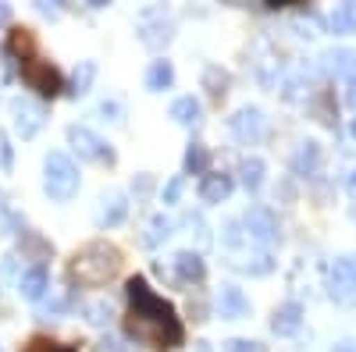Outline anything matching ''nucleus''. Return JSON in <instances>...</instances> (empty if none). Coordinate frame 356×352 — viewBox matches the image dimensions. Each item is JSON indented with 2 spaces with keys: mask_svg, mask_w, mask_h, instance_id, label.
Here are the masks:
<instances>
[{
  "mask_svg": "<svg viewBox=\"0 0 356 352\" xmlns=\"http://www.w3.org/2000/svg\"><path fill=\"white\" fill-rule=\"evenodd\" d=\"M321 164H324V150H321L317 139H303L300 146H296L292 160H289L292 174H300V178H314V174L321 171Z\"/></svg>",
  "mask_w": 356,
  "mask_h": 352,
  "instance_id": "13",
  "label": "nucleus"
},
{
  "mask_svg": "<svg viewBox=\"0 0 356 352\" xmlns=\"http://www.w3.org/2000/svg\"><path fill=\"white\" fill-rule=\"evenodd\" d=\"M168 114H171V121H178L182 128H200L203 125V107H200L196 97H178Z\"/></svg>",
  "mask_w": 356,
  "mask_h": 352,
  "instance_id": "21",
  "label": "nucleus"
},
{
  "mask_svg": "<svg viewBox=\"0 0 356 352\" xmlns=\"http://www.w3.org/2000/svg\"><path fill=\"white\" fill-rule=\"evenodd\" d=\"M125 296H129V335L150 349L171 352L186 342V328L178 320L175 306L157 296L143 274L125 281Z\"/></svg>",
  "mask_w": 356,
  "mask_h": 352,
  "instance_id": "1",
  "label": "nucleus"
},
{
  "mask_svg": "<svg viewBox=\"0 0 356 352\" xmlns=\"http://www.w3.org/2000/svg\"><path fill=\"white\" fill-rule=\"evenodd\" d=\"M18 68H22V82L33 90L36 97H57L65 90V78H61V72H57L50 61H43L40 53H33V57H25V61H18Z\"/></svg>",
  "mask_w": 356,
  "mask_h": 352,
  "instance_id": "5",
  "label": "nucleus"
},
{
  "mask_svg": "<svg viewBox=\"0 0 356 352\" xmlns=\"http://www.w3.org/2000/svg\"><path fill=\"white\" fill-rule=\"evenodd\" d=\"M310 107H314V114H317V121H324L328 128H339V114H335V100H332V93L328 90H321L314 100H310Z\"/></svg>",
  "mask_w": 356,
  "mask_h": 352,
  "instance_id": "29",
  "label": "nucleus"
},
{
  "mask_svg": "<svg viewBox=\"0 0 356 352\" xmlns=\"http://www.w3.org/2000/svg\"><path fill=\"white\" fill-rule=\"evenodd\" d=\"M175 85V65L168 61V57H161V61H154L150 68H146V90L150 93H164Z\"/></svg>",
  "mask_w": 356,
  "mask_h": 352,
  "instance_id": "24",
  "label": "nucleus"
},
{
  "mask_svg": "<svg viewBox=\"0 0 356 352\" xmlns=\"http://www.w3.org/2000/svg\"><path fill=\"white\" fill-rule=\"evenodd\" d=\"M175 278L182 281V285H200V281L207 278L203 256L193 253V249H178V253H175Z\"/></svg>",
  "mask_w": 356,
  "mask_h": 352,
  "instance_id": "16",
  "label": "nucleus"
},
{
  "mask_svg": "<svg viewBox=\"0 0 356 352\" xmlns=\"http://www.w3.org/2000/svg\"><path fill=\"white\" fill-rule=\"evenodd\" d=\"M250 61H253V75H257V82L264 85V90H278V82H282V75H285L278 50L267 43V40H257Z\"/></svg>",
  "mask_w": 356,
  "mask_h": 352,
  "instance_id": "9",
  "label": "nucleus"
},
{
  "mask_svg": "<svg viewBox=\"0 0 356 352\" xmlns=\"http://www.w3.org/2000/svg\"><path fill=\"white\" fill-rule=\"evenodd\" d=\"M278 90H282V97H285L289 103L307 100V97H310V68H307V65H300V68H292L289 75H282Z\"/></svg>",
  "mask_w": 356,
  "mask_h": 352,
  "instance_id": "20",
  "label": "nucleus"
},
{
  "mask_svg": "<svg viewBox=\"0 0 356 352\" xmlns=\"http://www.w3.org/2000/svg\"><path fill=\"white\" fill-rule=\"evenodd\" d=\"M332 352H356V342H349V338H346V342H339Z\"/></svg>",
  "mask_w": 356,
  "mask_h": 352,
  "instance_id": "43",
  "label": "nucleus"
},
{
  "mask_svg": "<svg viewBox=\"0 0 356 352\" xmlns=\"http://www.w3.org/2000/svg\"><path fill=\"white\" fill-rule=\"evenodd\" d=\"M264 174H267V164L260 160V157H243L239 160V182H243V189L246 192H257L260 185H264Z\"/></svg>",
  "mask_w": 356,
  "mask_h": 352,
  "instance_id": "25",
  "label": "nucleus"
},
{
  "mask_svg": "<svg viewBox=\"0 0 356 352\" xmlns=\"http://www.w3.org/2000/svg\"><path fill=\"white\" fill-rule=\"evenodd\" d=\"M182 189H186V178L178 174V178H171L164 185V203H178V199H182Z\"/></svg>",
  "mask_w": 356,
  "mask_h": 352,
  "instance_id": "37",
  "label": "nucleus"
},
{
  "mask_svg": "<svg viewBox=\"0 0 356 352\" xmlns=\"http://www.w3.org/2000/svg\"><path fill=\"white\" fill-rule=\"evenodd\" d=\"M11 22V4H0V28Z\"/></svg>",
  "mask_w": 356,
  "mask_h": 352,
  "instance_id": "42",
  "label": "nucleus"
},
{
  "mask_svg": "<svg viewBox=\"0 0 356 352\" xmlns=\"http://www.w3.org/2000/svg\"><path fill=\"white\" fill-rule=\"evenodd\" d=\"M82 317H86L93 328H104V324H111V306H107V303H86V306H82Z\"/></svg>",
  "mask_w": 356,
  "mask_h": 352,
  "instance_id": "32",
  "label": "nucleus"
},
{
  "mask_svg": "<svg viewBox=\"0 0 356 352\" xmlns=\"http://www.w3.org/2000/svg\"><path fill=\"white\" fill-rule=\"evenodd\" d=\"M93 78H97V61H79V68H75V75H72V85H68V93H72V97L89 93Z\"/></svg>",
  "mask_w": 356,
  "mask_h": 352,
  "instance_id": "30",
  "label": "nucleus"
},
{
  "mask_svg": "<svg viewBox=\"0 0 356 352\" xmlns=\"http://www.w3.org/2000/svg\"><path fill=\"white\" fill-rule=\"evenodd\" d=\"M328 28H332L335 36L356 33V4H339V8L328 15Z\"/></svg>",
  "mask_w": 356,
  "mask_h": 352,
  "instance_id": "27",
  "label": "nucleus"
},
{
  "mask_svg": "<svg viewBox=\"0 0 356 352\" xmlns=\"http://www.w3.org/2000/svg\"><path fill=\"white\" fill-rule=\"evenodd\" d=\"M303 317H307L303 303H296V299H289V303L275 306V313H271V331H275L278 338H292L296 331L303 328Z\"/></svg>",
  "mask_w": 356,
  "mask_h": 352,
  "instance_id": "14",
  "label": "nucleus"
},
{
  "mask_svg": "<svg viewBox=\"0 0 356 352\" xmlns=\"http://www.w3.org/2000/svg\"><path fill=\"white\" fill-rule=\"evenodd\" d=\"M100 114L107 117V121H118V125L125 121V110H122V103H118V100H104L100 103Z\"/></svg>",
  "mask_w": 356,
  "mask_h": 352,
  "instance_id": "35",
  "label": "nucleus"
},
{
  "mask_svg": "<svg viewBox=\"0 0 356 352\" xmlns=\"http://www.w3.org/2000/svg\"><path fill=\"white\" fill-rule=\"evenodd\" d=\"M40 15H47V18H57V8H47V4H40Z\"/></svg>",
  "mask_w": 356,
  "mask_h": 352,
  "instance_id": "45",
  "label": "nucleus"
},
{
  "mask_svg": "<svg viewBox=\"0 0 356 352\" xmlns=\"http://www.w3.org/2000/svg\"><path fill=\"white\" fill-rule=\"evenodd\" d=\"M182 167H186V174H207L211 171V150H207L203 142H189Z\"/></svg>",
  "mask_w": 356,
  "mask_h": 352,
  "instance_id": "28",
  "label": "nucleus"
},
{
  "mask_svg": "<svg viewBox=\"0 0 356 352\" xmlns=\"http://www.w3.org/2000/svg\"><path fill=\"white\" fill-rule=\"evenodd\" d=\"M221 352H267L264 342H253V338H228L221 345Z\"/></svg>",
  "mask_w": 356,
  "mask_h": 352,
  "instance_id": "34",
  "label": "nucleus"
},
{
  "mask_svg": "<svg viewBox=\"0 0 356 352\" xmlns=\"http://www.w3.org/2000/svg\"><path fill=\"white\" fill-rule=\"evenodd\" d=\"M346 189H349V196L356 199V164L349 167V174H346Z\"/></svg>",
  "mask_w": 356,
  "mask_h": 352,
  "instance_id": "40",
  "label": "nucleus"
},
{
  "mask_svg": "<svg viewBox=\"0 0 356 352\" xmlns=\"http://www.w3.org/2000/svg\"><path fill=\"white\" fill-rule=\"evenodd\" d=\"M203 90H207V97H211L214 103H221L228 97V90H232V75L221 65H207L203 68Z\"/></svg>",
  "mask_w": 356,
  "mask_h": 352,
  "instance_id": "23",
  "label": "nucleus"
},
{
  "mask_svg": "<svg viewBox=\"0 0 356 352\" xmlns=\"http://www.w3.org/2000/svg\"><path fill=\"white\" fill-rule=\"evenodd\" d=\"M0 171H11V146H8V132H0Z\"/></svg>",
  "mask_w": 356,
  "mask_h": 352,
  "instance_id": "39",
  "label": "nucleus"
},
{
  "mask_svg": "<svg viewBox=\"0 0 356 352\" xmlns=\"http://www.w3.org/2000/svg\"><path fill=\"white\" fill-rule=\"evenodd\" d=\"M218 313H221V320H246L250 313H253V303H250V296L239 288V285H221V292H218Z\"/></svg>",
  "mask_w": 356,
  "mask_h": 352,
  "instance_id": "12",
  "label": "nucleus"
},
{
  "mask_svg": "<svg viewBox=\"0 0 356 352\" xmlns=\"http://www.w3.org/2000/svg\"><path fill=\"white\" fill-rule=\"evenodd\" d=\"M182 228H189V235H196L200 246H211V239H214V235H211V224L203 221L200 210H186V214H182Z\"/></svg>",
  "mask_w": 356,
  "mask_h": 352,
  "instance_id": "31",
  "label": "nucleus"
},
{
  "mask_svg": "<svg viewBox=\"0 0 356 352\" xmlns=\"http://www.w3.org/2000/svg\"><path fill=\"white\" fill-rule=\"evenodd\" d=\"M228 132H232V139L235 142H243V146H257L260 139H264V132H267V117H264V110L260 107H253V103H246V107H239L232 117H228Z\"/></svg>",
  "mask_w": 356,
  "mask_h": 352,
  "instance_id": "8",
  "label": "nucleus"
},
{
  "mask_svg": "<svg viewBox=\"0 0 356 352\" xmlns=\"http://www.w3.org/2000/svg\"><path fill=\"white\" fill-rule=\"evenodd\" d=\"M36 345H40V352H75V349H68V345H54V342H50V345H47V342H36Z\"/></svg>",
  "mask_w": 356,
  "mask_h": 352,
  "instance_id": "41",
  "label": "nucleus"
},
{
  "mask_svg": "<svg viewBox=\"0 0 356 352\" xmlns=\"http://www.w3.org/2000/svg\"><path fill=\"white\" fill-rule=\"evenodd\" d=\"M228 267L260 278V274H271V271H275V256L267 253V249H260V253H253V256H232V260H228Z\"/></svg>",
  "mask_w": 356,
  "mask_h": 352,
  "instance_id": "22",
  "label": "nucleus"
},
{
  "mask_svg": "<svg viewBox=\"0 0 356 352\" xmlns=\"http://www.w3.org/2000/svg\"><path fill=\"white\" fill-rule=\"evenodd\" d=\"M196 345H200V349H196V352H211V349H207V342H196Z\"/></svg>",
  "mask_w": 356,
  "mask_h": 352,
  "instance_id": "47",
  "label": "nucleus"
},
{
  "mask_svg": "<svg viewBox=\"0 0 356 352\" xmlns=\"http://www.w3.org/2000/svg\"><path fill=\"white\" fill-rule=\"evenodd\" d=\"M235 189V178L225 171H207L203 178H200V199L203 203H225Z\"/></svg>",
  "mask_w": 356,
  "mask_h": 352,
  "instance_id": "17",
  "label": "nucleus"
},
{
  "mask_svg": "<svg viewBox=\"0 0 356 352\" xmlns=\"http://www.w3.org/2000/svg\"><path fill=\"white\" fill-rule=\"evenodd\" d=\"M171 231H175V221L168 214H154L150 224H146V235H143V246H161L164 239H171Z\"/></svg>",
  "mask_w": 356,
  "mask_h": 352,
  "instance_id": "26",
  "label": "nucleus"
},
{
  "mask_svg": "<svg viewBox=\"0 0 356 352\" xmlns=\"http://www.w3.org/2000/svg\"><path fill=\"white\" fill-rule=\"evenodd\" d=\"M47 288H50V274H47L43 263H33L29 271H22V278H18V292H22V299L40 303V299L47 296Z\"/></svg>",
  "mask_w": 356,
  "mask_h": 352,
  "instance_id": "18",
  "label": "nucleus"
},
{
  "mask_svg": "<svg viewBox=\"0 0 356 352\" xmlns=\"http://www.w3.org/2000/svg\"><path fill=\"white\" fill-rule=\"evenodd\" d=\"M349 135L356 139V114H353V121H349Z\"/></svg>",
  "mask_w": 356,
  "mask_h": 352,
  "instance_id": "46",
  "label": "nucleus"
},
{
  "mask_svg": "<svg viewBox=\"0 0 356 352\" xmlns=\"http://www.w3.org/2000/svg\"><path fill=\"white\" fill-rule=\"evenodd\" d=\"M132 192H136V199H146L154 192V178H150V174H136V178H132Z\"/></svg>",
  "mask_w": 356,
  "mask_h": 352,
  "instance_id": "36",
  "label": "nucleus"
},
{
  "mask_svg": "<svg viewBox=\"0 0 356 352\" xmlns=\"http://www.w3.org/2000/svg\"><path fill=\"white\" fill-rule=\"evenodd\" d=\"M221 242H225L228 249H239V246H246L243 224H239V221H225V228H221Z\"/></svg>",
  "mask_w": 356,
  "mask_h": 352,
  "instance_id": "33",
  "label": "nucleus"
},
{
  "mask_svg": "<svg viewBox=\"0 0 356 352\" xmlns=\"http://www.w3.org/2000/svg\"><path fill=\"white\" fill-rule=\"evenodd\" d=\"M0 210H4V192H0Z\"/></svg>",
  "mask_w": 356,
  "mask_h": 352,
  "instance_id": "48",
  "label": "nucleus"
},
{
  "mask_svg": "<svg viewBox=\"0 0 356 352\" xmlns=\"http://www.w3.org/2000/svg\"><path fill=\"white\" fill-rule=\"evenodd\" d=\"M0 352H4V349H0Z\"/></svg>",
  "mask_w": 356,
  "mask_h": 352,
  "instance_id": "49",
  "label": "nucleus"
},
{
  "mask_svg": "<svg viewBox=\"0 0 356 352\" xmlns=\"http://www.w3.org/2000/svg\"><path fill=\"white\" fill-rule=\"evenodd\" d=\"M243 235H246V246H260V249H271L278 239H282V231H278V217L271 207H264V203H257V207H250L243 217Z\"/></svg>",
  "mask_w": 356,
  "mask_h": 352,
  "instance_id": "4",
  "label": "nucleus"
},
{
  "mask_svg": "<svg viewBox=\"0 0 356 352\" xmlns=\"http://www.w3.org/2000/svg\"><path fill=\"white\" fill-rule=\"evenodd\" d=\"M139 40H143V47H150V50H164L175 40V22L164 18L161 8L146 11L143 15V25H139Z\"/></svg>",
  "mask_w": 356,
  "mask_h": 352,
  "instance_id": "11",
  "label": "nucleus"
},
{
  "mask_svg": "<svg viewBox=\"0 0 356 352\" xmlns=\"http://www.w3.org/2000/svg\"><path fill=\"white\" fill-rule=\"evenodd\" d=\"M11 114H15V132L22 139H33L43 125H47V103L43 100H33V97H18L11 100Z\"/></svg>",
  "mask_w": 356,
  "mask_h": 352,
  "instance_id": "10",
  "label": "nucleus"
},
{
  "mask_svg": "<svg viewBox=\"0 0 356 352\" xmlns=\"http://www.w3.org/2000/svg\"><path fill=\"white\" fill-rule=\"evenodd\" d=\"M346 100H349V107H356V78H349V93H346Z\"/></svg>",
  "mask_w": 356,
  "mask_h": 352,
  "instance_id": "44",
  "label": "nucleus"
},
{
  "mask_svg": "<svg viewBox=\"0 0 356 352\" xmlns=\"http://www.w3.org/2000/svg\"><path fill=\"white\" fill-rule=\"evenodd\" d=\"M129 217V196L125 192H107L100 199V210H97V224L100 228H118Z\"/></svg>",
  "mask_w": 356,
  "mask_h": 352,
  "instance_id": "19",
  "label": "nucleus"
},
{
  "mask_svg": "<svg viewBox=\"0 0 356 352\" xmlns=\"http://www.w3.org/2000/svg\"><path fill=\"white\" fill-rule=\"evenodd\" d=\"M118 271H122V249L97 239V242H86L82 249H75L72 263H68V278L79 285H107Z\"/></svg>",
  "mask_w": 356,
  "mask_h": 352,
  "instance_id": "2",
  "label": "nucleus"
},
{
  "mask_svg": "<svg viewBox=\"0 0 356 352\" xmlns=\"http://www.w3.org/2000/svg\"><path fill=\"white\" fill-rule=\"evenodd\" d=\"M100 352H132V345L129 342H122V338H114V335H107V338H100V345H97Z\"/></svg>",
  "mask_w": 356,
  "mask_h": 352,
  "instance_id": "38",
  "label": "nucleus"
},
{
  "mask_svg": "<svg viewBox=\"0 0 356 352\" xmlns=\"http://www.w3.org/2000/svg\"><path fill=\"white\" fill-rule=\"evenodd\" d=\"M79 185H82L79 164L65 150H50L47 160H43V192L54 203H68V199H75Z\"/></svg>",
  "mask_w": 356,
  "mask_h": 352,
  "instance_id": "3",
  "label": "nucleus"
},
{
  "mask_svg": "<svg viewBox=\"0 0 356 352\" xmlns=\"http://www.w3.org/2000/svg\"><path fill=\"white\" fill-rule=\"evenodd\" d=\"M68 146L82 157V160H93V164H114L118 153L111 150V142L100 139L93 128H86V125H68Z\"/></svg>",
  "mask_w": 356,
  "mask_h": 352,
  "instance_id": "6",
  "label": "nucleus"
},
{
  "mask_svg": "<svg viewBox=\"0 0 356 352\" xmlns=\"http://www.w3.org/2000/svg\"><path fill=\"white\" fill-rule=\"evenodd\" d=\"M321 68L328 72L332 78H356V50L349 47H332V50H324L321 53Z\"/></svg>",
  "mask_w": 356,
  "mask_h": 352,
  "instance_id": "15",
  "label": "nucleus"
},
{
  "mask_svg": "<svg viewBox=\"0 0 356 352\" xmlns=\"http://www.w3.org/2000/svg\"><path fill=\"white\" fill-rule=\"evenodd\" d=\"M328 296L339 306H353L356 303V253L339 256L328 271Z\"/></svg>",
  "mask_w": 356,
  "mask_h": 352,
  "instance_id": "7",
  "label": "nucleus"
}]
</instances>
